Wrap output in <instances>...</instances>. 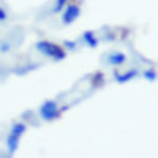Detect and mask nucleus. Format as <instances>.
Wrapping results in <instances>:
<instances>
[{
    "instance_id": "obj_1",
    "label": "nucleus",
    "mask_w": 158,
    "mask_h": 158,
    "mask_svg": "<svg viewBox=\"0 0 158 158\" xmlns=\"http://www.w3.org/2000/svg\"><path fill=\"white\" fill-rule=\"evenodd\" d=\"M35 48L44 54L46 57H51L52 60H63L67 57V51H65L60 44L54 43V41H48V40H41L35 44Z\"/></svg>"
},
{
    "instance_id": "obj_2",
    "label": "nucleus",
    "mask_w": 158,
    "mask_h": 158,
    "mask_svg": "<svg viewBox=\"0 0 158 158\" xmlns=\"http://www.w3.org/2000/svg\"><path fill=\"white\" fill-rule=\"evenodd\" d=\"M25 131H27V125H25L24 122H16L15 125L11 127L10 135L6 136V147H8L10 155H13L18 150L21 138H22V135L25 133Z\"/></svg>"
},
{
    "instance_id": "obj_3",
    "label": "nucleus",
    "mask_w": 158,
    "mask_h": 158,
    "mask_svg": "<svg viewBox=\"0 0 158 158\" xmlns=\"http://www.w3.org/2000/svg\"><path fill=\"white\" fill-rule=\"evenodd\" d=\"M62 111H63V109L59 108L57 101L49 100V101H44V103L41 104V108H40V115H41L43 120H46V122H52V120H56V118L60 117Z\"/></svg>"
},
{
    "instance_id": "obj_4",
    "label": "nucleus",
    "mask_w": 158,
    "mask_h": 158,
    "mask_svg": "<svg viewBox=\"0 0 158 158\" xmlns=\"http://www.w3.org/2000/svg\"><path fill=\"white\" fill-rule=\"evenodd\" d=\"M65 11H63V15H62V22L65 24V25H68V24H73L77 18H79V15H81V8H79V5L77 3H71V0L68 2V5L63 8Z\"/></svg>"
},
{
    "instance_id": "obj_5",
    "label": "nucleus",
    "mask_w": 158,
    "mask_h": 158,
    "mask_svg": "<svg viewBox=\"0 0 158 158\" xmlns=\"http://www.w3.org/2000/svg\"><path fill=\"white\" fill-rule=\"evenodd\" d=\"M106 62H108L109 65H112V67H120V65H123V63L127 62V56L123 54V52H120V51H115V52H111V54H108Z\"/></svg>"
},
{
    "instance_id": "obj_6",
    "label": "nucleus",
    "mask_w": 158,
    "mask_h": 158,
    "mask_svg": "<svg viewBox=\"0 0 158 158\" xmlns=\"http://www.w3.org/2000/svg\"><path fill=\"white\" fill-rule=\"evenodd\" d=\"M136 76H138V70H128L125 73H114V79L118 84H125V82L130 81V79H133Z\"/></svg>"
},
{
    "instance_id": "obj_7",
    "label": "nucleus",
    "mask_w": 158,
    "mask_h": 158,
    "mask_svg": "<svg viewBox=\"0 0 158 158\" xmlns=\"http://www.w3.org/2000/svg\"><path fill=\"white\" fill-rule=\"evenodd\" d=\"M82 43H85L89 48H97V46H98V40H97V36H95V32H94V30L84 32V35H82Z\"/></svg>"
},
{
    "instance_id": "obj_8",
    "label": "nucleus",
    "mask_w": 158,
    "mask_h": 158,
    "mask_svg": "<svg viewBox=\"0 0 158 158\" xmlns=\"http://www.w3.org/2000/svg\"><path fill=\"white\" fill-rule=\"evenodd\" d=\"M104 84V76L103 73H95L94 76H92V85H103Z\"/></svg>"
},
{
    "instance_id": "obj_9",
    "label": "nucleus",
    "mask_w": 158,
    "mask_h": 158,
    "mask_svg": "<svg viewBox=\"0 0 158 158\" xmlns=\"http://www.w3.org/2000/svg\"><path fill=\"white\" fill-rule=\"evenodd\" d=\"M68 2L70 0H56V5H54V8H52V13H60L65 6L68 5Z\"/></svg>"
},
{
    "instance_id": "obj_10",
    "label": "nucleus",
    "mask_w": 158,
    "mask_h": 158,
    "mask_svg": "<svg viewBox=\"0 0 158 158\" xmlns=\"http://www.w3.org/2000/svg\"><path fill=\"white\" fill-rule=\"evenodd\" d=\"M144 77L149 79V81H155V79H156V71L153 68L152 70H146V71H144Z\"/></svg>"
},
{
    "instance_id": "obj_11",
    "label": "nucleus",
    "mask_w": 158,
    "mask_h": 158,
    "mask_svg": "<svg viewBox=\"0 0 158 158\" xmlns=\"http://www.w3.org/2000/svg\"><path fill=\"white\" fill-rule=\"evenodd\" d=\"M8 19V15H6V11L2 8V6H0V22H5Z\"/></svg>"
},
{
    "instance_id": "obj_12",
    "label": "nucleus",
    "mask_w": 158,
    "mask_h": 158,
    "mask_svg": "<svg viewBox=\"0 0 158 158\" xmlns=\"http://www.w3.org/2000/svg\"><path fill=\"white\" fill-rule=\"evenodd\" d=\"M63 44L67 46L68 49H71V51H73V49L76 48V43H74V41H63Z\"/></svg>"
}]
</instances>
